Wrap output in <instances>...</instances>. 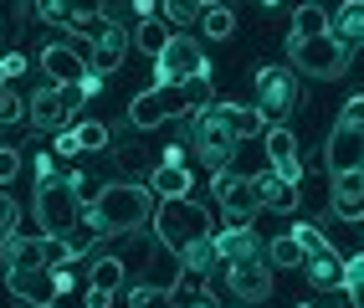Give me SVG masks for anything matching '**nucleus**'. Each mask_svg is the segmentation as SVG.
Returning a JSON list of instances; mask_svg holds the SVG:
<instances>
[{
    "mask_svg": "<svg viewBox=\"0 0 364 308\" xmlns=\"http://www.w3.org/2000/svg\"><path fill=\"white\" fill-rule=\"evenodd\" d=\"M159 211V196L144 180H113L103 185L98 206H87V226H98L103 236H129L139 226H149Z\"/></svg>",
    "mask_w": 364,
    "mask_h": 308,
    "instance_id": "1",
    "label": "nucleus"
},
{
    "mask_svg": "<svg viewBox=\"0 0 364 308\" xmlns=\"http://www.w3.org/2000/svg\"><path fill=\"white\" fill-rule=\"evenodd\" d=\"M205 103H215L210 92V78H190V83H164V87H149L139 92V98L129 103V124L134 129H159L169 124V118H196Z\"/></svg>",
    "mask_w": 364,
    "mask_h": 308,
    "instance_id": "2",
    "label": "nucleus"
},
{
    "mask_svg": "<svg viewBox=\"0 0 364 308\" xmlns=\"http://www.w3.org/2000/svg\"><path fill=\"white\" fill-rule=\"evenodd\" d=\"M154 231H159V242L175 252V257H185L196 242H210V236H215V221H210V211H205L200 201L175 196V201H159Z\"/></svg>",
    "mask_w": 364,
    "mask_h": 308,
    "instance_id": "3",
    "label": "nucleus"
},
{
    "mask_svg": "<svg viewBox=\"0 0 364 308\" xmlns=\"http://www.w3.org/2000/svg\"><path fill=\"white\" fill-rule=\"evenodd\" d=\"M36 226L46 242H67L72 231L82 226V206H77V191H72V180H41L36 185Z\"/></svg>",
    "mask_w": 364,
    "mask_h": 308,
    "instance_id": "4",
    "label": "nucleus"
},
{
    "mask_svg": "<svg viewBox=\"0 0 364 308\" xmlns=\"http://www.w3.org/2000/svg\"><path fill=\"white\" fill-rule=\"evenodd\" d=\"M328 175H349V170H364V92H354V98L338 108V124L328 134Z\"/></svg>",
    "mask_w": 364,
    "mask_h": 308,
    "instance_id": "5",
    "label": "nucleus"
},
{
    "mask_svg": "<svg viewBox=\"0 0 364 308\" xmlns=\"http://www.w3.org/2000/svg\"><path fill=\"white\" fill-rule=\"evenodd\" d=\"M349 46L344 41H333V36H287V62H293V73H308V78H318V83H333V78H344L349 73Z\"/></svg>",
    "mask_w": 364,
    "mask_h": 308,
    "instance_id": "6",
    "label": "nucleus"
},
{
    "mask_svg": "<svg viewBox=\"0 0 364 308\" xmlns=\"http://www.w3.org/2000/svg\"><path fill=\"white\" fill-rule=\"evenodd\" d=\"M190 149H196L200 164H210V170H231V159H236V134L226 129V118L215 103H205L196 113V124H190Z\"/></svg>",
    "mask_w": 364,
    "mask_h": 308,
    "instance_id": "7",
    "label": "nucleus"
},
{
    "mask_svg": "<svg viewBox=\"0 0 364 308\" xmlns=\"http://www.w3.org/2000/svg\"><path fill=\"white\" fill-rule=\"evenodd\" d=\"M6 288L16 303H31V308H57L62 293L72 288V277L57 272L52 262H41V267H6Z\"/></svg>",
    "mask_w": 364,
    "mask_h": 308,
    "instance_id": "8",
    "label": "nucleus"
},
{
    "mask_svg": "<svg viewBox=\"0 0 364 308\" xmlns=\"http://www.w3.org/2000/svg\"><path fill=\"white\" fill-rule=\"evenodd\" d=\"M87 98L77 87H57V83H46L41 92H31L26 98V118L36 129H46V134H67V124L77 118V108H82Z\"/></svg>",
    "mask_w": 364,
    "mask_h": 308,
    "instance_id": "9",
    "label": "nucleus"
},
{
    "mask_svg": "<svg viewBox=\"0 0 364 308\" xmlns=\"http://www.w3.org/2000/svg\"><path fill=\"white\" fill-rule=\"evenodd\" d=\"M293 108H298V73L293 67H262L257 73V113L282 124Z\"/></svg>",
    "mask_w": 364,
    "mask_h": 308,
    "instance_id": "10",
    "label": "nucleus"
},
{
    "mask_svg": "<svg viewBox=\"0 0 364 308\" xmlns=\"http://www.w3.org/2000/svg\"><path fill=\"white\" fill-rule=\"evenodd\" d=\"M154 73H159V87H164V83L210 78V62H205V52H200V41H190V36H169V46L154 57Z\"/></svg>",
    "mask_w": 364,
    "mask_h": 308,
    "instance_id": "11",
    "label": "nucleus"
},
{
    "mask_svg": "<svg viewBox=\"0 0 364 308\" xmlns=\"http://www.w3.org/2000/svg\"><path fill=\"white\" fill-rule=\"evenodd\" d=\"M210 196H215V206H221L226 216H236V221H247V216H257V211H262V191H257V175L215 170V175H210Z\"/></svg>",
    "mask_w": 364,
    "mask_h": 308,
    "instance_id": "12",
    "label": "nucleus"
},
{
    "mask_svg": "<svg viewBox=\"0 0 364 308\" xmlns=\"http://www.w3.org/2000/svg\"><path fill=\"white\" fill-rule=\"evenodd\" d=\"M267 170L282 175V180H303V154H298V134L287 124H272L267 129Z\"/></svg>",
    "mask_w": 364,
    "mask_h": 308,
    "instance_id": "13",
    "label": "nucleus"
},
{
    "mask_svg": "<svg viewBox=\"0 0 364 308\" xmlns=\"http://www.w3.org/2000/svg\"><path fill=\"white\" fill-rule=\"evenodd\" d=\"M210 247H215V257H221V267H236V262H257V257H267L262 236H257L252 226H226V231H215Z\"/></svg>",
    "mask_w": 364,
    "mask_h": 308,
    "instance_id": "14",
    "label": "nucleus"
},
{
    "mask_svg": "<svg viewBox=\"0 0 364 308\" xmlns=\"http://www.w3.org/2000/svg\"><path fill=\"white\" fill-rule=\"evenodd\" d=\"M226 288H231V298H241V303H262L267 293H272V267H267V257L226 267Z\"/></svg>",
    "mask_w": 364,
    "mask_h": 308,
    "instance_id": "15",
    "label": "nucleus"
},
{
    "mask_svg": "<svg viewBox=\"0 0 364 308\" xmlns=\"http://www.w3.org/2000/svg\"><path fill=\"white\" fill-rule=\"evenodd\" d=\"M190 170H185V154L180 149H169L159 164H154V175H149V191L159 196V201H175V196H190Z\"/></svg>",
    "mask_w": 364,
    "mask_h": 308,
    "instance_id": "16",
    "label": "nucleus"
},
{
    "mask_svg": "<svg viewBox=\"0 0 364 308\" xmlns=\"http://www.w3.org/2000/svg\"><path fill=\"white\" fill-rule=\"evenodd\" d=\"M41 67H46V78H52L57 87H77V83L87 78V67H92V62H82L77 52H72V46L52 41V46L41 52Z\"/></svg>",
    "mask_w": 364,
    "mask_h": 308,
    "instance_id": "17",
    "label": "nucleus"
},
{
    "mask_svg": "<svg viewBox=\"0 0 364 308\" xmlns=\"http://www.w3.org/2000/svg\"><path fill=\"white\" fill-rule=\"evenodd\" d=\"M52 242L36 231V236H21V231H6L0 236V257H6V267H41Z\"/></svg>",
    "mask_w": 364,
    "mask_h": 308,
    "instance_id": "18",
    "label": "nucleus"
},
{
    "mask_svg": "<svg viewBox=\"0 0 364 308\" xmlns=\"http://www.w3.org/2000/svg\"><path fill=\"white\" fill-rule=\"evenodd\" d=\"M113 144V134H108V124H98V118H87V124H77V129H67V134H57V144H52V154H87V149H108Z\"/></svg>",
    "mask_w": 364,
    "mask_h": 308,
    "instance_id": "19",
    "label": "nucleus"
},
{
    "mask_svg": "<svg viewBox=\"0 0 364 308\" xmlns=\"http://www.w3.org/2000/svg\"><path fill=\"white\" fill-rule=\"evenodd\" d=\"M333 216H344V221H359L364 216V170H349V175H333Z\"/></svg>",
    "mask_w": 364,
    "mask_h": 308,
    "instance_id": "20",
    "label": "nucleus"
},
{
    "mask_svg": "<svg viewBox=\"0 0 364 308\" xmlns=\"http://www.w3.org/2000/svg\"><path fill=\"white\" fill-rule=\"evenodd\" d=\"M303 272L313 288H344V257L333 247H318V252H303Z\"/></svg>",
    "mask_w": 364,
    "mask_h": 308,
    "instance_id": "21",
    "label": "nucleus"
},
{
    "mask_svg": "<svg viewBox=\"0 0 364 308\" xmlns=\"http://www.w3.org/2000/svg\"><path fill=\"white\" fill-rule=\"evenodd\" d=\"M129 41H134V36H129V31L113 21V26H108L98 41H92V73L103 78V73H113V67H124V52H129Z\"/></svg>",
    "mask_w": 364,
    "mask_h": 308,
    "instance_id": "22",
    "label": "nucleus"
},
{
    "mask_svg": "<svg viewBox=\"0 0 364 308\" xmlns=\"http://www.w3.org/2000/svg\"><path fill=\"white\" fill-rule=\"evenodd\" d=\"M328 36L344 41L349 52H354V46H364V0H344V6L328 16Z\"/></svg>",
    "mask_w": 364,
    "mask_h": 308,
    "instance_id": "23",
    "label": "nucleus"
},
{
    "mask_svg": "<svg viewBox=\"0 0 364 308\" xmlns=\"http://www.w3.org/2000/svg\"><path fill=\"white\" fill-rule=\"evenodd\" d=\"M257 191H262V206H267V211H282V216H293L298 201H303L298 185H293V180H282V175H272V170H262V175H257Z\"/></svg>",
    "mask_w": 364,
    "mask_h": 308,
    "instance_id": "24",
    "label": "nucleus"
},
{
    "mask_svg": "<svg viewBox=\"0 0 364 308\" xmlns=\"http://www.w3.org/2000/svg\"><path fill=\"white\" fill-rule=\"evenodd\" d=\"M215 108H221V118H226V129L236 134V144H247V139L267 134V118H262L257 108H247V103H215Z\"/></svg>",
    "mask_w": 364,
    "mask_h": 308,
    "instance_id": "25",
    "label": "nucleus"
},
{
    "mask_svg": "<svg viewBox=\"0 0 364 308\" xmlns=\"http://www.w3.org/2000/svg\"><path fill=\"white\" fill-rule=\"evenodd\" d=\"M87 288L118 293V288H124V262H118V257H92V262H87Z\"/></svg>",
    "mask_w": 364,
    "mask_h": 308,
    "instance_id": "26",
    "label": "nucleus"
},
{
    "mask_svg": "<svg viewBox=\"0 0 364 308\" xmlns=\"http://www.w3.org/2000/svg\"><path fill=\"white\" fill-rule=\"evenodd\" d=\"M169 36H175V31H169L164 26V21H139V26H134V46H144V52H149V57H159L164 52V46H169Z\"/></svg>",
    "mask_w": 364,
    "mask_h": 308,
    "instance_id": "27",
    "label": "nucleus"
},
{
    "mask_svg": "<svg viewBox=\"0 0 364 308\" xmlns=\"http://www.w3.org/2000/svg\"><path fill=\"white\" fill-rule=\"evenodd\" d=\"M108 26H113V21H108V11H103V6H72V31H82V36L98 41Z\"/></svg>",
    "mask_w": 364,
    "mask_h": 308,
    "instance_id": "28",
    "label": "nucleus"
},
{
    "mask_svg": "<svg viewBox=\"0 0 364 308\" xmlns=\"http://www.w3.org/2000/svg\"><path fill=\"white\" fill-rule=\"evenodd\" d=\"M293 36H328V11L323 6H298L293 11Z\"/></svg>",
    "mask_w": 364,
    "mask_h": 308,
    "instance_id": "29",
    "label": "nucleus"
},
{
    "mask_svg": "<svg viewBox=\"0 0 364 308\" xmlns=\"http://www.w3.org/2000/svg\"><path fill=\"white\" fill-rule=\"evenodd\" d=\"M200 26H205V36L226 41V36L236 31V11H231V6H205V11H200Z\"/></svg>",
    "mask_w": 364,
    "mask_h": 308,
    "instance_id": "30",
    "label": "nucleus"
},
{
    "mask_svg": "<svg viewBox=\"0 0 364 308\" xmlns=\"http://www.w3.org/2000/svg\"><path fill=\"white\" fill-rule=\"evenodd\" d=\"M200 11H205V6H185V0H164V6H159L164 26L175 31V36H185V26H190V21H200Z\"/></svg>",
    "mask_w": 364,
    "mask_h": 308,
    "instance_id": "31",
    "label": "nucleus"
},
{
    "mask_svg": "<svg viewBox=\"0 0 364 308\" xmlns=\"http://www.w3.org/2000/svg\"><path fill=\"white\" fill-rule=\"evenodd\" d=\"M267 262L272 267H303V247L293 242V231L277 236V242H267Z\"/></svg>",
    "mask_w": 364,
    "mask_h": 308,
    "instance_id": "32",
    "label": "nucleus"
},
{
    "mask_svg": "<svg viewBox=\"0 0 364 308\" xmlns=\"http://www.w3.org/2000/svg\"><path fill=\"white\" fill-rule=\"evenodd\" d=\"M180 262H185V272H200V277H205L210 267H221V257H215V247H210V242H196V247L180 257Z\"/></svg>",
    "mask_w": 364,
    "mask_h": 308,
    "instance_id": "33",
    "label": "nucleus"
},
{
    "mask_svg": "<svg viewBox=\"0 0 364 308\" xmlns=\"http://www.w3.org/2000/svg\"><path fill=\"white\" fill-rule=\"evenodd\" d=\"M129 308H175V298H169V288H149V282H139V288L129 293Z\"/></svg>",
    "mask_w": 364,
    "mask_h": 308,
    "instance_id": "34",
    "label": "nucleus"
},
{
    "mask_svg": "<svg viewBox=\"0 0 364 308\" xmlns=\"http://www.w3.org/2000/svg\"><path fill=\"white\" fill-rule=\"evenodd\" d=\"M344 288H349V303L364 308V252L344 262Z\"/></svg>",
    "mask_w": 364,
    "mask_h": 308,
    "instance_id": "35",
    "label": "nucleus"
},
{
    "mask_svg": "<svg viewBox=\"0 0 364 308\" xmlns=\"http://www.w3.org/2000/svg\"><path fill=\"white\" fill-rule=\"evenodd\" d=\"M67 180H72V191H77V206H98L103 185L92 180V175H82V170H77V175H67Z\"/></svg>",
    "mask_w": 364,
    "mask_h": 308,
    "instance_id": "36",
    "label": "nucleus"
},
{
    "mask_svg": "<svg viewBox=\"0 0 364 308\" xmlns=\"http://www.w3.org/2000/svg\"><path fill=\"white\" fill-rule=\"evenodd\" d=\"M293 242H298L303 252H318V247H328V236L313 226V221H303V226H293Z\"/></svg>",
    "mask_w": 364,
    "mask_h": 308,
    "instance_id": "37",
    "label": "nucleus"
},
{
    "mask_svg": "<svg viewBox=\"0 0 364 308\" xmlns=\"http://www.w3.org/2000/svg\"><path fill=\"white\" fill-rule=\"evenodd\" d=\"M21 108H26V103H21L16 92H11V83H0V124H16Z\"/></svg>",
    "mask_w": 364,
    "mask_h": 308,
    "instance_id": "38",
    "label": "nucleus"
},
{
    "mask_svg": "<svg viewBox=\"0 0 364 308\" xmlns=\"http://www.w3.org/2000/svg\"><path fill=\"white\" fill-rule=\"evenodd\" d=\"M21 175V149H11V144H0V185H11Z\"/></svg>",
    "mask_w": 364,
    "mask_h": 308,
    "instance_id": "39",
    "label": "nucleus"
},
{
    "mask_svg": "<svg viewBox=\"0 0 364 308\" xmlns=\"http://www.w3.org/2000/svg\"><path fill=\"white\" fill-rule=\"evenodd\" d=\"M36 16H41V21H52V26H72V6H57V0H41Z\"/></svg>",
    "mask_w": 364,
    "mask_h": 308,
    "instance_id": "40",
    "label": "nucleus"
},
{
    "mask_svg": "<svg viewBox=\"0 0 364 308\" xmlns=\"http://www.w3.org/2000/svg\"><path fill=\"white\" fill-rule=\"evenodd\" d=\"M16 73H26V57L21 52H0V83H11Z\"/></svg>",
    "mask_w": 364,
    "mask_h": 308,
    "instance_id": "41",
    "label": "nucleus"
},
{
    "mask_svg": "<svg viewBox=\"0 0 364 308\" xmlns=\"http://www.w3.org/2000/svg\"><path fill=\"white\" fill-rule=\"evenodd\" d=\"M41 180H57V154H52V149L36 159V185H41Z\"/></svg>",
    "mask_w": 364,
    "mask_h": 308,
    "instance_id": "42",
    "label": "nucleus"
},
{
    "mask_svg": "<svg viewBox=\"0 0 364 308\" xmlns=\"http://www.w3.org/2000/svg\"><path fill=\"white\" fill-rule=\"evenodd\" d=\"M21 216V211H16V201L6 196V191H0V231H11V221Z\"/></svg>",
    "mask_w": 364,
    "mask_h": 308,
    "instance_id": "43",
    "label": "nucleus"
},
{
    "mask_svg": "<svg viewBox=\"0 0 364 308\" xmlns=\"http://www.w3.org/2000/svg\"><path fill=\"white\" fill-rule=\"evenodd\" d=\"M82 308H113V293H98V288H87Z\"/></svg>",
    "mask_w": 364,
    "mask_h": 308,
    "instance_id": "44",
    "label": "nucleus"
},
{
    "mask_svg": "<svg viewBox=\"0 0 364 308\" xmlns=\"http://www.w3.org/2000/svg\"><path fill=\"white\" fill-rule=\"evenodd\" d=\"M98 87H103V78H98V73H92V67H87V78L77 83V92H82V98H92V92H98Z\"/></svg>",
    "mask_w": 364,
    "mask_h": 308,
    "instance_id": "45",
    "label": "nucleus"
},
{
    "mask_svg": "<svg viewBox=\"0 0 364 308\" xmlns=\"http://www.w3.org/2000/svg\"><path fill=\"white\" fill-rule=\"evenodd\" d=\"M303 308H308V303H303Z\"/></svg>",
    "mask_w": 364,
    "mask_h": 308,
    "instance_id": "46",
    "label": "nucleus"
}]
</instances>
